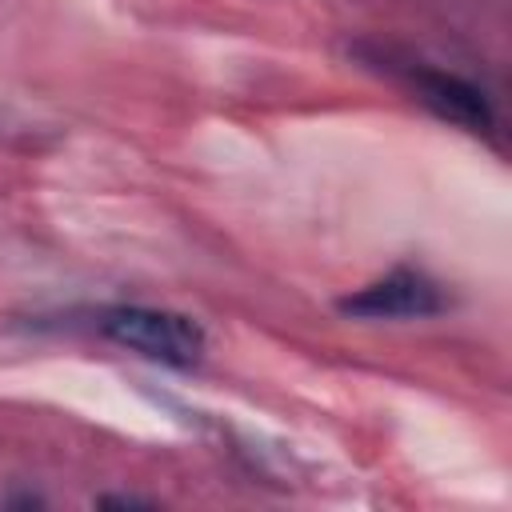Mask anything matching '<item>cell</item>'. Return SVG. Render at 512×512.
Instances as JSON below:
<instances>
[{"mask_svg": "<svg viewBox=\"0 0 512 512\" xmlns=\"http://www.w3.org/2000/svg\"><path fill=\"white\" fill-rule=\"evenodd\" d=\"M444 292L440 284H432L424 272L412 268H396L384 280L352 292L340 300V312L360 316V320H420V316H436L444 312Z\"/></svg>", "mask_w": 512, "mask_h": 512, "instance_id": "obj_2", "label": "cell"}, {"mask_svg": "<svg viewBox=\"0 0 512 512\" xmlns=\"http://www.w3.org/2000/svg\"><path fill=\"white\" fill-rule=\"evenodd\" d=\"M100 332L148 360H160L168 368H188L204 356V328L168 308H148V304H116L100 312Z\"/></svg>", "mask_w": 512, "mask_h": 512, "instance_id": "obj_1", "label": "cell"}, {"mask_svg": "<svg viewBox=\"0 0 512 512\" xmlns=\"http://www.w3.org/2000/svg\"><path fill=\"white\" fill-rule=\"evenodd\" d=\"M412 84L420 92V100L448 124L464 128V132H488L492 128V104L488 96L464 80V76H452V72H432V68H416L412 72Z\"/></svg>", "mask_w": 512, "mask_h": 512, "instance_id": "obj_3", "label": "cell"}, {"mask_svg": "<svg viewBox=\"0 0 512 512\" xmlns=\"http://www.w3.org/2000/svg\"><path fill=\"white\" fill-rule=\"evenodd\" d=\"M100 504L104 508H152V500H140V496H104Z\"/></svg>", "mask_w": 512, "mask_h": 512, "instance_id": "obj_4", "label": "cell"}]
</instances>
